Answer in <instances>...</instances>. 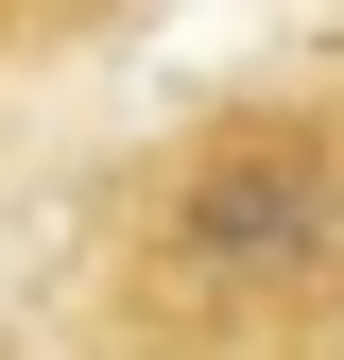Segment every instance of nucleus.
Returning <instances> with one entry per match:
<instances>
[{"label": "nucleus", "mask_w": 344, "mask_h": 360, "mask_svg": "<svg viewBox=\"0 0 344 360\" xmlns=\"http://www.w3.org/2000/svg\"><path fill=\"white\" fill-rule=\"evenodd\" d=\"M327 223H344V189H327L293 138H258V155H207V189L172 206V240H190V275L276 292V275H310V257H327Z\"/></svg>", "instance_id": "obj_1"}]
</instances>
